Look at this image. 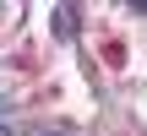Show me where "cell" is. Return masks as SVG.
Listing matches in <instances>:
<instances>
[{"label":"cell","instance_id":"1","mask_svg":"<svg viewBox=\"0 0 147 136\" xmlns=\"http://www.w3.org/2000/svg\"><path fill=\"white\" fill-rule=\"evenodd\" d=\"M76 22H82L76 5H60V11H55V33H60V38H76Z\"/></svg>","mask_w":147,"mask_h":136},{"label":"cell","instance_id":"2","mask_svg":"<svg viewBox=\"0 0 147 136\" xmlns=\"http://www.w3.org/2000/svg\"><path fill=\"white\" fill-rule=\"evenodd\" d=\"M55 136H60V131H55Z\"/></svg>","mask_w":147,"mask_h":136}]
</instances>
